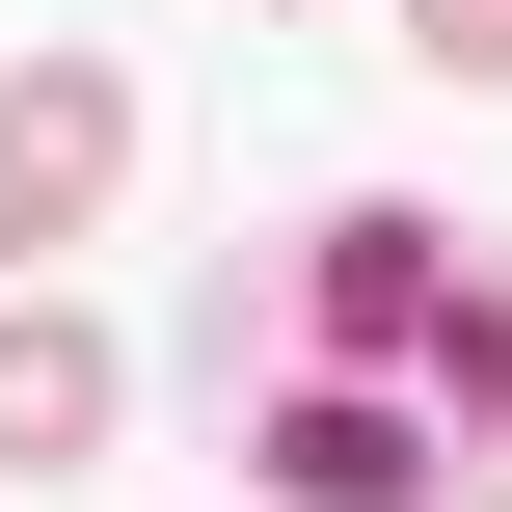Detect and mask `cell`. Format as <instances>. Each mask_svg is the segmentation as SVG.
Masks as SVG:
<instances>
[{
  "mask_svg": "<svg viewBox=\"0 0 512 512\" xmlns=\"http://www.w3.org/2000/svg\"><path fill=\"white\" fill-rule=\"evenodd\" d=\"M108 162H135V108H108L81 54H27V81H0V243H81Z\"/></svg>",
  "mask_w": 512,
  "mask_h": 512,
  "instance_id": "obj_1",
  "label": "cell"
},
{
  "mask_svg": "<svg viewBox=\"0 0 512 512\" xmlns=\"http://www.w3.org/2000/svg\"><path fill=\"white\" fill-rule=\"evenodd\" d=\"M270 486H297V512H405L432 432H405V405H270Z\"/></svg>",
  "mask_w": 512,
  "mask_h": 512,
  "instance_id": "obj_2",
  "label": "cell"
},
{
  "mask_svg": "<svg viewBox=\"0 0 512 512\" xmlns=\"http://www.w3.org/2000/svg\"><path fill=\"white\" fill-rule=\"evenodd\" d=\"M81 432H108V351L81 324H0V486H54Z\"/></svg>",
  "mask_w": 512,
  "mask_h": 512,
  "instance_id": "obj_3",
  "label": "cell"
},
{
  "mask_svg": "<svg viewBox=\"0 0 512 512\" xmlns=\"http://www.w3.org/2000/svg\"><path fill=\"white\" fill-rule=\"evenodd\" d=\"M405 54H432V81H512V0H432Z\"/></svg>",
  "mask_w": 512,
  "mask_h": 512,
  "instance_id": "obj_4",
  "label": "cell"
}]
</instances>
